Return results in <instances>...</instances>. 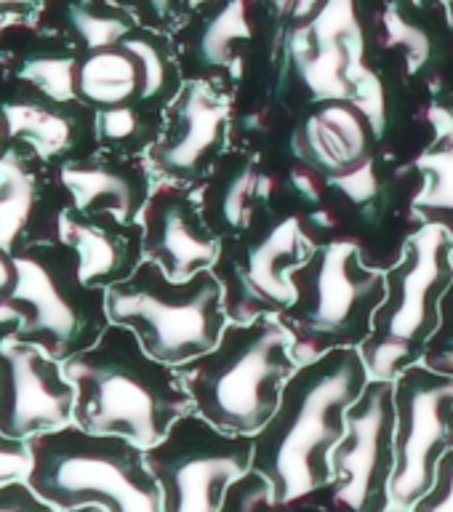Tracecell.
I'll return each mask as SVG.
<instances>
[{
  "mask_svg": "<svg viewBox=\"0 0 453 512\" xmlns=\"http://www.w3.org/2000/svg\"><path fill=\"white\" fill-rule=\"evenodd\" d=\"M368 382L360 347L326 352L302 363L288 379L278 411L254 435V470L270 480L278 507L304 502L331 486V451Z\"/></svg>",
  "mask_w": 453,
  "mask_h": 512,
  "instance_id": "1",
  "label": "cell"
},
{
  "mask_svg": "<svg viewBox=\"0 0 453 512\" xmlns=\"http://www.w3.org/2000/svg\"><path fill=\"white\" fill-rule=\"evenodd\" d=\"M62 366L75 387L72 424L88 432L120 435L147 451L192 411L176 368L152 358L134 331L118 323Z\"/></svg>",
  "mask_w": 453,
  "mask_h": 512,
  "instance_id": "2",
  "label": "cell"
},
{
  "mask_svg": "<svg viewBox=\"0 0 453 512\" xmlns=\"http://www.w3.org/2000/svg\"><path fill=\"white\" fill-rule=\"evenodd\" d=\"M299 368L278 318L227 323L219 342L176 366L192 411L224 432L251 435L278 411L283 387Z\"/></svg>",
  "mask_w": 453,
  "mask_h": 512,
  "instance_id": "3",
  "label": "cell"
},
{
  "mask_svg": "<svg viewBox=\"0 0 453 512\" xmlns=\"http://www.w3.org/2000/svg\"><path fill=\"white\" fill-rule=\"evenodd\" d=\"M27 446L32 464L24 480L59 512L91 504L107 512H163L147 454L131 440L67 424Z\"/></svg>",
  "mask_w": 453,
  "mask_h": 512,
  "instance_id": "4",
  "label": "cell"
},
{
  "mask_svg": "<svg viewBox=\"0 0 453 512\" xmlns=\"http://www.w3.org/2000/svg\"><path fill=\"white\" fill-rule=\"evenodd\" d=\"M294 299L280 312L291 336L296 363H310L331 350L360 347L371 334L374 315L387 294L384 270L366 264L352 240H328L291 272Z\"/></svg>",
  "mask_w": 453,
  "mask_h": 512,
  "instance_id": "5",
  "label": "cell"
},
{
  "mask_svg": "<svg viewBox=\"0 0 453 512\" xmlns=\"http://www.w3.org/2000/svg\"><path fill=\"white\" fill-rule=\"evenodd\" d=\"M453 278V240L446 230L419 224L406 235L398 259L384 270L387 294L360 344L371 379L395 382L422 363L440 323V299Z\"/></svg>",
  "mask_w": 453,
  "mask_h": 512,
  "instance_id": "6",
  "label": "cell"
},
{
  "mask_svg": "<svg viewBox=\"0 0 453 512\" xmlns=\"http://www.w3.org/2000/svg\"><path fill=\"white\" fill-rule=\"evenodd\" d=\"M107 312L110 323L131 328L152 358L174 368L211 350L230 323L214 270L174 280L150 259L107 288Z\"/></svg>",
  "mask_w": 453,
  "mask_h": 512,
  "instance_id": "7",
  "label": "cell"
},
{
  "mask_svg": "<svg viewBox=\"0 0 453 512\" xmlns=\"http://www.w3.org/2000/svg\"><path fill=\"white\" fill-rule=\"evenodd\" d=\"M16 278L11 310L14 339L67 360L88 350L110 326L107 288L80 278L78 254L62 240H27L14 248Z\"/></svg>",
  "mask_w": 453,
  "mask_h": 512,
  "instance_id": "8",
  "label": "cell"
},
{
  "mask_svg": "<svg viewBox=\"0 0 453 512\" xmlns=\"http://www.w3.org/2000/svg\"><path fill=\"white\" fill-rule=\"evenodd\" d=\"M315 243L294 211L262 208L246 230L222 238L211 267L222 286L230 323L278 318L294 299L291 272L310 259Z\"/></svg>",
  "mask_w": 453,
  "mask_h": 512,
  "instance_id": "9",
  "label": "cell"
},
{
  "mask_svg": "<svg viewBox=\"0 0 453 512\" xmlns=\"http://www.w3.org/2000/svg\"><path fill=\"white\" fill-rule=\"evenodd\" d=\"M144 454L163 512H219L232 483L254 470V438L219 430L195 411Z\"/></svg>",
  "mask_w": 453,
  "mask_h": 512,
  "instance_id": "10",
  "label": "cell"
},
{
  "mask_svg": "<svg viewBox=\"0 0 453 512\" xmlns=\"http://www.w3.org/2000/svg\"><path fill=\"white\" fill-rule=\"evenodd\" d=\"M395 472L390 504L408 510L453 448V376L416 363L395 379Z\"/></svg>",
  "mask_w": 453,
  "mask_h": 512,
  "instance_id": "11",
  "label": "cell"
},
{
  "mask_svg": "<svg viewBox=\"0 0 453 512\" xmlns=\"http://www.w3.org/2000/svg\"><path fill=\"white\" fill-rule=\"evenodd\" d=\"M395 382L371 379L344 419V435L331 451V499L350 512L390 507L395 472Z\"/></svg>",
  "mask_w": 453,
  "mask_h": 512,
  "instance_id": "12",
  "label": "cell"
},
{
  "mask_svg": "<svg viewBox=\"0 0 453 512\" xmlns=\"http://www.w3.org/2000/svg\"><path fill=\"white\" fill-rule=\"evenodd\" d=\"M232 102L211 80H184L144 160L160 182L200 187L230 150Z\"/></svg>",
  "mask_w": 453,
  "mask_h": 512,
  "instance_id": "13",
  "label": "cell"
},
{
  "mask_svg": "<svg viewBox=\"0 0 453 512\" xmlns=\"http://www.w3.org/2000/svg\"><path fill=\"white\" fill-rule=\"evenodd\" d=\"M75 387L62 360L8 336L0 342V430L30 440L72 424Z\"/></svg>",
  "mask_w": 453,
  "mask_h": 512,
  "instance_id": "14",
  "label": "cell"
},
{
  "mask_svg": "<svg viewBox=\"0 0 453 512\" xmlns=\"http://www.w3.org/2000/svg\"><path fill=\"white\" fill-rule=\"evenodd\" d=\"M144 259L163 267L168 278L184 280L211 270L222 251V238L208 227L192 187L158 182L142 216Z\"/></svg>",
  "mask_w": 453,
  "mask_h": 512,
  "instance_id": "15",
  "label": "cell"
},
{
  "mask_svg": "<svg viewBox=\"0 0 453 512\" xmlns=\"http://www.w3.org/2000/svg\"><path fill=\"white\" fill-rule=\"evenodd\" d=\"M379 131L352 99L315 102L291 131V152L326 179L355 174L376 160Z\"/></svg>",
  "mask_w": 453,
  "mask_h": 512,
  "instance_id": "16",
  "label": "cell"
},
{
  "mask_svg": "<svg viewBox=\"0 0 453 512\" xmlns=\"http://www.w3.org/2000/svg\"><path fill=\"white\" fill-rule=\"evenodd\" d=\"M152 168L139 155L88 152L64 160L59 168L67 200L83 214H115L123 222H139L152 190Z\"/></svg>",
  "mask_w": 453,
  "mask_h": 512,
  "instance_id": "17",
  "label": "cell"
},
{
  "mask_svg": "<svg viewBox=\"0 0 453 512\" xmlns=\"http://www.w3.org/2000/svg\"><path fill=\"white\" fill-rule=\"evenodd\" d=\"M56 238L78 254L80 278L88 286H115L144 262L142 224L115 214H83L67 203L56 216Z\"/></svg>",
  "mask_w": 453,
  "mask_h": 512,
  "instance_id": "18",
  "label": "cell"
},
{
  "mask_svg": "<svg viewBox=\"0 0 453 512\" xmlns=\"http://www.w3.org/2000/svg\"><path fill=\"white\" fill-rule=\"evenodd\" d=\"M198 190L208 227L227 238L246 230L262 208L272 206L278 179L264 171L256 152L227 150Z\"/></svg>",
  "mask_w": 453,
  "mask_h": 512,
  "instance_id": "19",
  "label": "cell"
},
{
  "mask_svg": "<svg viewBox=\"0 0 453 512\" xmlns=\"http://www.w3.org/2000/svg\"><path fill=\"white\" fill-rule=\"evenodd\" d=\"M427 123L432 139L414 160L419 190L411 200V214L419 224L446 230L453 240V94L427 107Z\"/></svg>",
  "mask_w": 453,
  "mask_h": 512,
  "instance_id": "20",
  "label": "cell"
},
{
  "mask_svg": "<svg viewBox=\"0 0 453 512\" xmlns=\"http://www.w3.org/2000/svg\"><path fill=\"white\" fill-rule=\"evenodd\" d=\"M3 107H6L11 134L27 139L46 158L70 155L72 160L78 158L75 150L83 147L88 139L96 142V112L86 104H80L78 99L56 102V99L38 94L30 99H16Z\"/></svg>",
  "mask_w": 453,
  "mask_h": 512,
  "instance_id": "21",
  "label": "cell"
},
{
  "mask_svg": "<svg viewBox=\"0 0 453 512\" xmlns=\"http://www.w3.org/2000/svg\"><path fill=\"white\" fill-rule=\"evenodd\" d=\"M144 72L131 48L123 43L86 51L75 64V99L94 112L142 102Z\"/></svg>",
  "mask_w": 453,
  "mask_h": 512,
  "instance_id": "22",
  "label": "cell"
},
{
  "mask_svg": "<svg viewBox=\"0 0 453 512\" xmlns=\"http://www.w3.org/2000/svg\"><path fill=\"white\" fill-rule=\"evenodd\" d=\"M254 38L251 27V3L248 0H222L216 11L203 19L198 35L190 40L184 56V80H211L230 70L235 48Z\"/></svg>",
  "mask_w": 453,
  "mask_h": 512,
  "instance_id": "23",
  "label": "cell"
},
{
  "mask_svg": "<svg viewBox=\"0 0 453 512\" xmlns=\"http://www.w3.org/2000/svg\"><path fill=\"white\" fill-rule=\"evenodd\" d=\"M163 112L150 110L144 104L99 110L94 118L96 142L104 150L120 155H147L163 131Z\"/></svg>",
  "mask_w": 453,
  "mask_h": 512,
  "instance_id": "24",
  "label": "cell"
},
{
  "mask_svg": "<svg viewBox=\"0 0 453 512\" xmlns=\"http://www.w3.org/2000/svg\"><path fill=\"white\" fill-rule=\"evenodd\" d=\"M123 46L131 48L142 64L144 72V88H142V102L150 110H166L168 104L174 102L176 94L182 91L184 75L176 64L171 48L166 46V40L152 35V32H139L131 30L126 38L120 40Z\"/></svg>",
  "mask_w": 453,
  "mask_h": 512,
  "instance_id": "25",
  "label": "cell"
},
{
  "mask_svg": "<svg viewBox=\"0 0 453 512\" xmlns=\"http://www.w3.org/2000/svg\"><path fill=\"white\" fill-rule=\"evenodd\" d=\"M384 32H387V46L400 48L403 56H406L408 75H422V72L430 70L432 91L440 99L443 88H440L438 70L432 67V62H435V40H432L430 32L424 30L422 24L411 22L395 0L384 8Z\"/></svg>",
  "mask_w": 453,
  "mask_h": 512,
  "instance_id": "26",
  "label": "cell"
},
{
  "mask_svg": "<svg viewBox=\"0 0 453 512\" xmlns=\"http://www.w3.org/2000/svg\"><path fill=\"white\" fill-rule=\"evenodd\" d=\"M67 19L86 51H99V48L118 46L128 32L134 30L131 16L112 8H96L91 3H72L67 8Z\"/></svg>",
  "mask_w": 453,
  "mask_h": 512,
  "instance_id": "27",
  "label": "cell"
},
{
  "mask_svg": "<svg viewBox=\"0 0 453 512\" xmlns=\"http://www.w3.org/2000/svg\"><path fill=\"white\" fill-rule=\"evenodd\" d=\"M75 56H35L22 67V80L56 102H75Z\"/></svg>",
  "mask_w": 453,
  "mask_h": 512,
  "instance_id": "28",
  "label": "cell"
},
{
  "mask_svg": "<svg viewBox=\"0 0 453 512\" xmlns=\"http://www.w3.org/2000/svg\"><path fill=\"white\" fill-rule=\"evenodd\" d=\"M280 507L275 504L272 496L270 480L259 475L256 470L246 472L243 478L235 480L224 496L219 512H278Z\"/></svg>",
  "mask_w": 453,
  "mask_h": 512,
  "instance_id": "29",
  "label": "cell"
},
{
  "mask_svg": "<svg viewBox=\"0 0 453 512\" xmlns=\"http://www.w3.org/2000/svg\"><path fill=\"white\" fill-rule=\"evenodd\" d=\"M422 363L432 371L453 376V278L443 299H440L438 331L430 339V347L424 352Z\"/></svg>",
  "mask_w": 453,
  "mask_h": 512,
  "instance_id": "30",
  "label": "cell"
},
{
  "mask_svg": "<svg viewBox=\"0 0 453 512\" xmlns=\"http://www.w3.org/2000/svg\"><path fill=\"white\" fill-rule=\"evenodd\" d=\"M411 512H453V448L440 459L432 486L419 496Z\"/></svg>",
  "mask_w": 453,
  "mask_h": 512,
  "instance_id": "31",
  "label": "cell"
},
{
  "mask_svg": "<svg viewBox=\"0 0 453 512\" xmlns=\"http://www.w3.org/2000/svg\"><path fill=\"white\" fill-rule=\"evenodd\" d=\"M16 278H19V270H16L14 251L0 246V342L8 339V336H14V331L19 328V320H16L14 310H11Z\"/></svg>",
  "mask_w": 453,
  "mask_h": 512,
  "instance_id": "32",
  "label": "cell"
},
{
  "mask_svg": "<svg viewBox=\"0 0 453 512\" xmlns=\"http://www.w3.org/2000/svg\"><path fill=\"white\" fill-rule=\"evenodd\" d=\"M0 512H59L54 504L40 499L27 480L0 483Z\"/></svg>",
  "mask_w": 453,
  "mask_h": 512,
  "instance_id": "33",
  "label": "cell"
},
{
  "mask_svg": "<svg viewBox=\"0 0 453 512\" xmlns=\"http://www.w3.org/2000/svg\"><path fill=\"white\" fill-rule=\"evenodd\" d=\"M30 464L32 454L27 440L8 438L6 432L0 430V483L27 478Z\"/></svg>",
  "mask_w": 453,
  "mask_h": 512,
  "instance_id": "34",
  "label": "cell"
},
{
  "mask_svg": "<svg viewBox=\"0 0 453 512\" xmlns=\"http://www.w3.org/2000/svg\"><path fill=\"white\" fill-rule=\"evenodd\" d=\"M11 126H8V115H6V107L0 104V160L8 155V144H11Z\"/></svg>",
  "mask_w": 453,
  "mask_h": 512,
  "instance_id": "35",
  "label": "cell"
},
{
  "mask_svg": "<svg viewBox=\"0 0 453 512\" xmlns=\"http://www.w3.org/2000/svg\"><path fill=\"white\" fill-rule=\"evenodd\" d=\"M176 0H144V6L150 8V14L155 19H168L171 16V8H174Z\"/></svg>",
  "mask_w": 453,
  "mask_h": 512,
  "instance_id": "36",
  "label": "cell"
},
{
  "mask_svg": "<svg viewBox=\"0 0 453 512\" xmlns=\"http://www.w3.org/2000/svg\"><path fill=\"white\" fill-rule=\"evenodd\" d=\"M267 3L275 8V14L286 16V19H288V14H291V6H294V0H267Z\"/></svg>",
  "mask_w": 453,
  "mask_h": 512,
  "instance_id": "37",
  "label": "cell"
},
{
  "mask_svg": "<svg viewBox=\"0 0 453 512\" xmlns=\"http://www.w3.org/2000/svg\"><path fill=\"white\" fill-rule=\"evenodd\" d=\"M67 512H107V510H102V507H94V504H91V507H78V510H67Z\"/></svg>",
  "mask_w": 453,
  "mask_h": 512,
  "instance_id": "38",
  "label": "cell"
},
{
  "mask_svg": "<svg viewBox=\"0 0 453 512\" xmlns=\"http://www.w3.org/2000/svg\"><path fill=\"white\" fill-rule=\"evenodd\" d=\"M446 6H448V19H451L453 24V0H446Z\"/></svg>",
  "mask_w": 453,
  "mask_h": 512,
  "instance_id": "39",
  "label": "cell"
},
{
  "mask_svg": "<svg viewBox=\"0 0 453 512\" xmlns=\"http://www.w3.org/2000/svg\"><path fill=\"white\" fill-rule=\"evenodd\" d=\"M408 3H411V6H414V8H422L424 3H427V0H408Z\"/></svg>",
  "mask_w": 453,
  "mask_h": 512,
  "instance_id": "40",
  "label": "cell"
}]
</instances>
